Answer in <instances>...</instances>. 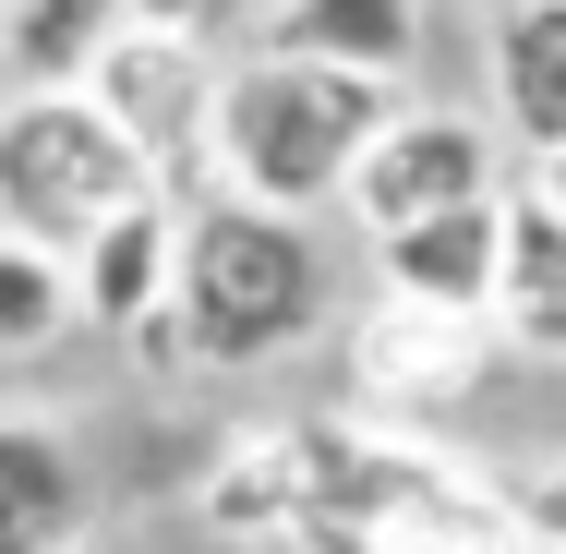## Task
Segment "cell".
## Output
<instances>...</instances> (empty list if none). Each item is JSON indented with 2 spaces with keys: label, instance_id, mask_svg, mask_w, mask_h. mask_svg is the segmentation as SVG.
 Masks as SVG:
<instances>
[{
  "label": "cell",
  "instance_id": "9",
  "mask_svg": "<svg viewBox=\"0 0 566 554\" xmlns=\"http://www.w3.org/2000/svg\"><path fill=\"white\" fill-rule=\"evenodd\" d=\"M253 49L326 61V73H361V85L410 97V73H422V0H265Z\"/></svg>",
  "mask_w": 566,
  "mask_h": 554
},
{
  "label": "cell",
  "instance_id": "5",
  "mask_svg": "<svg viewBox=\"0 0 566 554\" xmlns=\"http://www.w3.org/2000/svg\"><path fill=\"white\" fill-rule=\"evenodd\" d=\"M85 97L120 121V145L193 206L206 194V109H218V49H181V36H133L109 24L97 61H85Z\"/></svg>",
  "mask_w": 566,
  "mask_h": 554
},
{
  "label": "cell",
  "instance_id": "6",
  "mask_svg": "<svg viewBox=\"0 0 566 554\" xmlns=\"http://www.w3.org/2000/svg\"><path fill=\"white\" fill-rule=\"evenodd\" d=\"M482 374H494V326L410 314V302H361V314H349V398H361V422H386V435H422Z\"/></svg>",
  "mask_w": 566,
  "mask_h": 554
},
{
  "label": "cell",
  "instance_id": "18",
  "mask_svg": "<svg viewBox=\"0 0 566 554\" xmlns=\"http://www.w3.org/2000/svg\"><path fill=\"white\" fill-rule=\"evenodd\" d=\"M518 554H543V543H518Z\"/></svg>",
  "mask_w": 566,
  "mask_h": 554
},
{
  "label": "cell",
  "instance_id": "14",
  "mask_svg": "<svg viewBox=\"0 0 566 554\" xmlns=\"http://www.w3.org/2000/svg\"><path fill=\"white\" fill-rule=\"evenodd\" d=\"M218 12L229 0H120L133 36H181V49H218Z\"/></svg>",
  "mask_w": 566,
  "mask_h": 554
},
{
  "label": "cell",
  "instance_id": "16",
  "mask_svg": "<svg viewBox=\"0 0 566 554\" xmlns=\"http://www.w3.org/2000/svg\"><path fill=\"white\" fill-rule=\"evenodd\" d=\"M531 194H543V206L566 218V157H543V169H531Z\"/></svg>",
  "mask_w": 566,
  "mask_h": 554
},
{
  "label": "cell",
  "instance_id": "7",
  "mask_svg": "<svg viewBox=\"0 0 566 554\" xmlns=\"http://www.w3.org/2000/svg\"><path fill=\"white\" fill-rule=\"evenodd\" d=\"M0 554H97V470L61 410H0Z\"/></svg>",
  "mask_w": 566,
  "mask_h": 554
},
{
  "label": "cell",
  "instance_id": "12",
  "mask_svg": "<svg viewBox=\"0 0 566 554\" xmlns=\"http://www.w3.org/2000/svg\"><path fill=\"white\" fill-rule=\"evenodd\" d=\"M494 349L566 362V218L518 181L506 194V265H494Z\"/></svg>",
  "mask_w": 566,
  "mask_h": 554
},
{
  "label": "cell",
  "instance_id": "8",
  "mask_svg": "<svg viewBox=\"0 0 566 554\" xmlns=\"http://www.w3.org/2000/svg\"><path fill=\"white\" fill-rule=\"evenodd\" d=\"M494 265H506V206H458V218H422L398 241H374V302L494 326Z\"/></svg>",
  "mask_w": 566,
  "mask_h": 554
},
{
  "label": "cell",
  "instance_id": "10",
  "mask_svg": "<svg viewBox=\"0 0 566 554\" xmlns=\"http://www.w3.org/2000/svg\"><path fill=\"white\" fill-rule=\"evenodd\" d=\"M482 73H494V133L531 145V169L566 157V0H494Z\"/></svg>",
  "mask_w": 566,
  "mask_h": 554
},
{
  "label": "cell",
  "instance_id": "1",
  "mask_svg": "<svg viewBox=\"0 0 566 554\" xmlns=\"http://www.w3.org/2000/svg\"><path fill=\"white\" fill-rule=\"evenodd\" d=\"M398 109H410L398 85L241 49V61H218V109H206V194L265 206V218H314L349 194V169L374 157V133Z\"/></svg>",
  "mask_w": 566,
  "mask_h": 554
},
{
  "label": "cell",
  "instance_id": "2",
  "mask_svg": "<svg viewBox=\"0 0 566 554\" xmlns=\"http://www.w3.org/2000/svg\"><path fill=\"white\" fill-rule=\"evenodd\" d=\"M169 314H181L193 374L290 362L302 337H326V241H314V218H265V206L193 194L181 206V302Z\"/></svg>",
  "mask_w": 566,
  "mask_h": 554
},
{
  "label": "cell",
  "instance_id": "3",
  "mask_svg": "<svg viewBox=\"0 0 566 554\" xmlns=\"http://www.w3.org/2000/svg\"><path fill=\"white\" fill-rule=\"evenodd\" d=\"M157 194H169V181L120 145V121L97 109L85 85H12V97H0V229H12V241L85 265L97 229L133 218V206H157ZM169 206H181V194H169Z\"/></svg>",
  "mask_w": 566,
  "mask_h": 554
},
{
  "label": "cell",
  "instance_id": "4",
  "mask_svg": "<svg viewBox=\"0 0 566 554\" xmlns=\"http://www.w3.org/2000/svg\"><path fill=\"white\" fill-rule=\"evenodd\" d=\"M338 206L374 241H398V229H422V218H458V206H506V145H494L482 109H422L410 97V109L374 133V157L349 169Z\"/></svg>",
  "mask_w": 566,
  "mask_h": 554
},
{
  "label": "cell",
  "instance_id": "17",
  "mask_svg": "<svg viewBox=\"0 0 566 554\" xmlns=\"http://www.w3.org/2000/svg\"><path fill=\"white\" fill-rule=\"evenodd\" d=\"M0 24H12V0H0Z\"/></svg>",
  "mask_w": 566,
  "mask_h": 554
},
{
  "label": "cell",
  "instance_id": "19",
  "mask_svg": "<svg viewBox=\"0 0 566 554\" xmlns=\"http://www.w3.org/2000/svg\"><path fill=\"white\" fill-rule=\"evenodd\" d=\"M0 73H12V61H0Z\"/></svg>",
  "mask_w": 566,
  "mask_h": 554
},
{
  "label": "cell",
  "instance_id": "15",
  "mask_svg": "<svg viewBox=\"0 0 566 554\" xmlns=\"http://www.w3.org/2000/svg\"><path fill=\"white\" fill-rule=\"evenodd\" d=\"M506 494H518V531H531L543 554H566V458H543V470L506 482Z\"/></svg>",
  "mask_w": 566,
  "mask_h": 554
},
{
  "label": "cell",
  "instance_id": "13",
  "mask_svg": "<svg viewBox=\"0 0 566 554\" xmlns=\"http://www.w3.org/2000/svg\"><path fill=\"white\" fill-rule=\"evenodd\" d=\"M73 326H85V290H73V265L0 229V362H49Z\"/></svg>",
  "mask_w": 566,
  "mask_h": 554
},
{
  "label": "cell",
  "instance_id": "11",
  "mask_svg": "<svg viewBox=\"0 0 566 554\" xmlns=\"http://www.w3.org/2000/svg\"><path fill=\"white\" fill-rule=\"evenodd\" d=\"M73 290H85V326H109V337L169 326V302H181V206L157 194V206L109 218V229H97V253L73 265Z\"/></svg>",
  "mask_w": 566,
  "mask_h": 554
}]
</instances>
